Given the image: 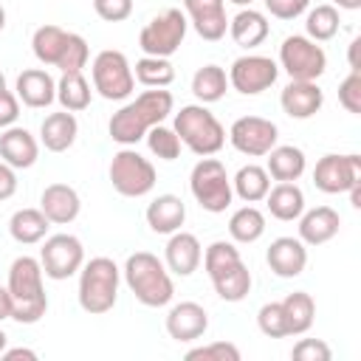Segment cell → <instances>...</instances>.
I'll use <instances>...</instances> for the list:
<instances>
[{
	"mask_svg": "<svg viewBox=\"0 0 361 361\" xmlns=\"http://www.w3.org/2000/svg\"><path fill=\"white\" fill-rule=\"evenodd\" d=\"M279 68L299 82H316L327 71V54L305 34H290L279 45Z\"/></svg>",
	"mask_w": 361,
	"mask_h": 361,
	"instance_id": "8fae6325",
	"label": "cell"
},
{
	"mask_svg": "<svg viewBox=\"0 0 361 361\" xmlns=\"http://www.w3.org/2000/svg\"><path fill=\"white\" fill-rule=\"evenodd\" d=\"M121 276L130 288V293L144 305V307H164L175 296V282L164 259H158L149 251H135L127 257Z\"/></svg>",
	"mask_w": 361,
	"mask_h": 361,
	"instance_id": "3957f363",
	"label": "cell"
},
{
	"mask_svg": "<svg viewBox=\"0 0 361 361\" xmlns=\"http://www.w3.org/2000/svg\"><path fill=\"white\" fill-rule=\"evenodd\" d=\"M257 327L262 336L268 338H285L288 336V324H285V313L279 302H265L257 310Z\"/></svg>",
	"mask_w": 361,
	"mask_h": 361,
	"instance_id": "60d3db41",
	"label": "cell"
},
{
	"mask_svg": "<svg viewBox=\"0 0 361 361\" xmlns=\"http://www.w3.org/2000/svg\"><path fill=\"white\" fill-rule=\"evenodd\" d=\"M90 76H93V90L107 99V102H124L130 99V93L135 90V76H133V65L130 59L116 51V48H104L93 56L90 65Z\"/></svg>",
	"mask_w": 361,
	"mask_h": 361,
	"instance_id": "9c48e42d",
	"label": "cell"
},
{
	"mask_svg": "<svg viewBox=\"0 0 361 361\" xmlns=\"http://www.w3.org/2000/svg\"><path fill=\"white\" fill-rule=\"evenodd\" d=\"M265 3V11L276 20H296L302 17L307 8H310V0H262Z\"/></svg>",
	"mask_w": 361,
	"mask_h": 361,
	"instance_id": "bcb514c9",
	"label": "cell"
},
{
	"mask_svg": "<svg viewBox=\"0 0 361 361\" xmlns=\"http://www.w3.org/2000/svg\"><path fill=\"white\" fill-rule=\"evenodd\" d=\"M118 285H121V268L110 257H93L82 262L79 268V307L90 316H102L113 310L118 299Z\"/></svg>",
	"mask_w": 361,
	"mask_h": 361,
	"instance_id": "5b68a950",
	"label": "cell"
},
{
	"mask_svg": "<svg viewBox=\"0 0 361 361\" xmlns=\"http://www.w3.org/2000/svg\"><path fill=\"white\" fill-rule=\"evenodd\" d=\"M0 90H6V76H3V71H0Z\"/></svg>",
	"mask_w": 361,
	"mask_h": 361,
	"instance_id": "680465c9",
	"label": "cell"
},
{
	"mask_svg": "<svg viewBox=\"0 0 361 361\" xmlns=\"http://www.w3.org/2000/svg\"><path fill=\"white\" fill-rule=\"evenodd\" d=\"M358 48H361V37H355L350 42V51H347V62H350V71H361V62H358Z\"/></svg>",
	"mask_w": 361,
	"mask_h": 361,
	"instance_id": "816d5d0a",
	"label": "cell"
},
{
	"mask_svg": "<svg viewBox=\"0 0 361 361\" xmlns=\"http://www.w3.org/2000/svg\"><path fill=\"white\" fill-rule=\"evenodd\" d=\"M183 14L206 42H217L228 34L226 0H183Z\"/></svg>",
	"mask_w": 361,
	"mask_h": 361,
	"instance_id": "2e32d148",
	"label": "cell"
},
{
	"mask_svg": "<svg viewBox=\"0 0 361 361\" xmlns=\"http://www.w3.org/2000/svg\"><path fill=\"white\" fill-rule=\"evenodd\" d=\"M189 192L203 212H212V214L226 212L234 200V189H231L226 164L212 155L200 158L189 172Z\"/></svg>",
	"mask_w": 361,
	"mask_h": 361,
	"instance_id": "52a82bcc",
	"label": "cell"
},
{
	"mask_svg": "<svg viewBox=\"0 0 361 361\" xmlns=\"http://www.w3.org/2000/svg\"><path fill=\"white\" fill-rule=\"evenodd\" d=\"M79 135V121L73 113L59 110V113H48L39 124V144L48 152H68L73 147Z\"/></svg>",
	"mask_w": 361,
	"mask_h": 361,
	"instance_id": "d4e9b609",
	"label": "cell"
},
{
	"mask_svg": "<svg viewBox=\"0 0 361 361\" xmlns=\"http://www.w3.org/2000/svg\"><path fill=\"white\" fill-rule=\"evenodd\" d=\"M172 130L178 133L180 144L186 149H192L197 158L206 155H217L226 144V127L217 121V116L206 107V104H183L175 113V124Z\"/></svg>",
	"mask_w": 361,
	"mask_h": 361,
	"instance_id": "8992f818",
	"label": "cell"
},
{
	"mask_svg": "<svg viewBox=\"0 0 361 361\" xmlns=\"http://www.w3.org/2000/svg\"><path fill=\"white\" fill-rule=\"evenodd\" d=\"M231 189L243 203H259V200H265V195L271 189V175L259 164H245L231 178Z\"/></svg>",
	"mask_w": 361,
	"mask_h": 361,
	"instance_id": "1f68e13d",
	"label": "cell"
},
{
	"mask_svg": "<svg viewBox=\"0 0 361 361\" xmlns=\"http://www.w3.org/2000/svg\"><path fill=\"white\" fill-rule=\"evenodd\" d=\"M265 206H268L271 217H276L282 223H293L305 212V192L296 186V180L293 183H276L268 189Z\"/></svg>",
	"mask_w": 361,
	"mask_h": 361,
	"instance_id": "f1b7e54d",
	"label": "cell"
},
{
	"mask_svg": "<svg viewBox=\"0 0 361 361\" xmlns=\"http://www.w3.org/2000/svg\"><path fill=\"white\" fill-rule=\"evenodd\" d=\"M90 99H93V90H90V82L82 73H62L59 76V82H56V102L62 104V110L82 113V110L90 107Z\"/></svg>",
	"mask_w": 361,
	"mask_h": 361,
	"instance_id": "e575fe53",
	"label": "cell"
},
{
	"mask_svg": "<svg viewBox=\"0 0 361 361\" xmlns=\"http://www.w3.org/2000/svg\"><path fill=\"white\" fill-rule=\"evenodd\" d=\"M276 76H279V65L262 54L237 56L228 68V85L243 96H257L268 90L276 82Z\"/></svg>",
	"mask_w": 361,
	"mask_h": 361,
	"instance_id": "9a60e30c",
	"label": "cell"
},
{
	"mask_svg": "<svg viewBox=\"0 0 361 361\" xmlns=\"http://www.w3.org/2000/svg\"><path fill=\"white\" fill-rule=\"evenodd\" d=\"M51 220L42 214V209H17L8 220V234L20 245H37L48 237Z\"/></svg>",
	"mask_w": 361,
	"mask_h": 361,
	"instance_id": "f546056e",
	"label": "cell"
},
{
	"mask_svg": "<svg viewBox=\"0 0 361 361\" xmlns=\"http://www.w3.org/2000/svg\"><path fill=\"white\" fill-rule=\"evenodd\" d=\"M279 104L285 110V116L290 118H313L322 104H324V90L316 85V82H299V79H290L282 93H279Z\"/></svg>",
	"mask_w": 361,
	"mask_h": 361,
	"instance_id": "44dd1931",
	"label": "cell"
},
{
	"mask_svg": "<svg viewBox=\"0 0 361 361\" xmlns=\"http://www.w3.org/2000/svg\"><path fill=\"white\" fill-rule=\"evenodd\" d=\"M17 118H20V99H17V93H11L6 87V90H0V130L17 124Z\"/></svg>",
	"mask_w": 361,
	"mask_h": 361,
	"instance_id": "7dc6e473",
	"label": "cell"
},
{
	"mask_svg": "<svg viewBox=\"0 0 361 361\" xmlns=\"http://www.w3.org/2000/svg\"><path fill=\"white\" fill-rule=\"evenodd\" d=\"M133 76L144 87H169L175 82V68L166 56H141L133 68Z\"/></svg>",
	"mask_w": 361,
	"mask_h": 361,
	"instance_id": "74e56055",
	"label": "cell"
},
{
	"mask_svg": "<svg viewBox=\"0 0 361 361\" xmlns=\"http://www.w3.org/2000/svg\"><path fill=\"white\" fill-rule=\"evenodd\" d=\"M110 183L121 197H144L155 189L158 172L149 158H144L135 147H121L107 166Z\"/></svg>",
	"mask_w": 361,
	"mask_h": 361,
	"instance_id": "ba28073f",
	"label": "cell"
},
{
	"mask_svg": "<svg viewBox=\"0 0 361 361\" xmlns=\"http://www.w3.org/2000/svg\"><path fill=\"white\" fill-rule=\"evenodd\" d=\"M265 234V214L257 206H240L231 217H228V237L231 243L240 245H251Z\"/></svg>",
	"mask_w": 361,
	"mask_h": 361,
	"instance_id": "d6a6232c",
	"label": "cell"
},
{
	"mask_svg": "<svg viewBox=\"0 0 361 361\" xmlns=\"http://www.w3.org/2000/svg\"><path fill=\"white\" fill-rule=\"evenodd\" d=\"M93 11L104 23H124L133 14V0H93Z\"/></svg>",
	"mask_w": 361,
	"mask_h": 361,
	"instance_id": "f6af8a7d",
	"label": "cell"
},
{
	"mask_svg": "<svg viewBox=\"0 0 361 361\" xmlns=\"http://www.w3.org/2000/svg\"><path fill=\"white\" fill-rule=\"evenodd\" d=\"M206 330H209V313H206L203 305H197V302H178V305L169 307V313H166V333L178 344L197 341Z\"/></svg>",
	"mask_w": 361,
	"mask_h": 361,
	"instance_id": "ac0fdd59",
	"label": "cell"
},
{
	"mask_svg": "<svg viewBox=\"0 0 361 361\" xmlns=\"http://www.w3.org/2000/svg\"><path fill=\"white\" fill-rule=\"evenodd\" d=\"M338 25H341V17H338V8L330 6V3H322L316 8H307V17H305V37H310L313 42H327L338 34Z\"/></svg>",
	"mask_w": 361,
	"mask_h": 361,
	"instance_id": "8d00e7d4",
	"label": "cell"
},
{
	"mask_svg": "<svg viewBox=\"0 0 361 361\" xmlns=\"http://www.w3.org/2000/svg\"><path fill=\"white\" fill-rule=\"evenodd\" d=\"M282 313H285V324H288V336H302L313 327L316 319V302L307 290H293L288 293L282 302Z\"/></svg>",
	"mask_w": 361,
	"mask_h": 361,
	"instance_id": "4dcf8cb0",
	"label": "cell"
},
{
	"mask_svg": "<svg viewBox=\"0 0 361 361\" xmlns=\"http://www.w3.org/2000/svg\"><path fill=\"white\" fill-rule=\"evenodd\" d=\"M42 265L37 257H17L8 268V293L14 302L11 319L20 324H37L48 310V293L42 285Z\"/></svg>",
	"mask_w": 361,
	"mask_h": 361,
	"instance_id": "7a4b0ae2",
	"label": "cell"
},
{
	"mask_svg": "<svg viewBox=\"0 0 361 361\" xmlns=\"http://www.w3.org/2000/svg\"><path fill=\"white\" fill-rule=\"evenodd\" d=\"M85 262V245L79 237L73 234H51L42 240V248H39V265H42V274L48 279H71L73 274H79Z\"/></svg>",
	"mask_w": 361,
	"mask_h": 361,
	"instance_id": "7c38bea8",
	"label": "cell"
},
{
	"mask_svg": "<svg viewBox=\"0 0 361 361\" xmlns=\"http://www.w3.org/2000/svg\"><path fill=\"white\" fill-rule=\"evenodd\" d=\"M200 259H203V245L192 231L178 228L169 234V243L164 248V265L169 268V274L192 276L200 268Z\"/></svg>",
	"mask_w": 361,
	"mask_h": 361,
	"instance_id": "e0dca14e",
	"label": "cell"
},
{
	"mask_svg": "<svg viewBox=\"0 0 361 361\" xmlns=\"http://www.w3.org/2000/svg\"><path fill=\"white\" fill-rule=\"evenodd\" d=\"M341 228V214L333 206H316L299 214V240L305 245H324Z\"/></svg>",
	"mask_w": 361,
	"mask_h": 361,
	"instance_id": "cb8c5ba5",
	"label": "cell"
},
{
	"mask_svg": "<svg viewBox=\"0 0 361 361\" xmlns=\"http://www.w3.org/2000/svg\"><path fill=\"white\" fill-rule=\"evenodd\" d=\"M307 169V158L299 147L293 144H276L271 152H268V164H265V172L276 180V183H293L305 175Z\"/></svg>",
	"mask_w": 361,
	"mask_h": 361,
	"instance_id": "83f0119b",
	"label": "cell"
},
{
	"mask_svg": "<svg viewBox=\"0 0 361 361\" xmlns=\"http://www.w3.org/2000/svg\"><path fill=\"white\" fill-rule=\"evenodd\" d=\"M279 138V127L271 118L262 116H240L231 127H228V141L237 152L248 155V158H262L276 147Z\"/></svg>",
	"mask_w": 361,
	"mask_h": 361,
	"instance_id": "4fadbf2b",
	"label": "cell"
},
{
	"mask_svg": "<svg viewBox=\"0 0 361 361\" xmlns=\"http://www.w3.org/2000/svg\"><path fill=\"white\" fill-rule=\"evenodd\" d=\"M265 262L279 279H293L307 268V245L299 237H276L265 251Z\"/></svg>",
	"mask_w": 361,
	"mask_h": 361,
	"instance_id": "d6986e66",
	"label": "cell"
},
{
	"mask_svg": "<svg viewBox=\"0 0 361 361\" xmlns=\"http://www.w3.org/2000/svg\"><path fill=\"white\" fill-rule=\"evenodd\" d=\"M3 28H6V8L0 6V31H3Z\"/></svg>",
	"mask_w": 361,
	"mask_h": 361,
	"instance_id": "6f0895ef",
	"label": "cell"
},
{
	"mask_svg": "<svg viewBox=\"0 0 361 361\" xmlns=\"http://www.w3.org/2000/svg\"><path fill=\"white\" fill-rule=\"evenodd\" d=\"M330 6H336V8H344V11H355V8H361V0H333Z\"/></svg>",
	"mask_w": 361,
	"mask_h": 361,
	"instance_id": "db71d44e",
	"label": "cell"
},
{
	"mask_svg": "<svg viewBox=\"0 0 361 361\" xmlns=\"http://www.w3.org/2000/svg\"><path fill=\"white\" fill-rule=\"evenodd\" d=\"M228 90V73L220 65H203L192 76V93L200 104H214Z\"/></svg>",
	"mask_w": 361,
	"mask_h": 361,
	"instance_id": "836d02e7",
	"label": "cell"
},
{
	"mask_svg": "<svg viewBox=\"0 0 361 361\" xmlns=\"http://www.w3.org/2000/svg\"><path fill=\"white\" fill-rule=\"evenodd\" d=\"M186 358L189 361H240V347L234 341H212L203 347H192Z\"/></svg>",
	"mask_w": 361,
	"mask_h": 361,
	"instance_id": "b9f144b4",
	"label": "cell"
},
{
	"mask_svg": "<svg viewBox=\"0 0 361 361\" xmlns=\"http://www.w3.org/2000/svg\"><path fill=\"white\" fill-rule=\"evenodd\" d=\"M17 99L31 110H45L56 102V79L45 68H25L14 82Z\"/></svg>",
	"mask_w": 361,
	"mask_h": 361,
	"instance_id": "ffe728a7",
	"label": "cell"
},
{
	"mask_svg": "<svg viewBox=\"0 0 361 361\" xmlns=\"http://www.w3.org/2000/svg\"><path fill=\"white\" fill-rule=\"evenodd\" d=\"M14 192H17V169L0 161V200L14 197Z\"/></svg>",
	"mask_w": 361,
	"mask_h": 361,
	"instance_id": "c3c4849f",
	"label": "cell"
},
{
	"mask_svg": "<svg viewBox=\"0 0 361 361\" xmlns=\"http://www.w3.org/2000/svg\"><path fill=\"white\" fill-rule=\"evenodd\" d=\"M243 257H240V248H237V243H231V240H214L206 251H203V268H206V274H209V279L212 276H217V274H223V271H228L231 265H237Z\"/></svg>",
	"mask_w": 361,
	"mask_h": 361,
	"instance_id": "f35d334b",
	"label": "cell"
},
{
	"mask_svg": "<svg viewBox=\"0 0 361 361\" xmlns=\"http://www.w3.org/2000/svg\"><path fill=\"white\" fill-rule=\"evenodd\" d=\"M11 310H14V302H11V293L6 285H0V324L6 319H11Z\"/></svg>",
	"mask_w": 361,
	"mask_h": 361,
	"instance_id": "f907efd6",
	"label": "cell"
},
{
	"mask_svg": "<svg viewBox=\"0 0 361 361\" xmlns=\"http://www.w3.org/2000/svg\"><path fill=\"white\" fill-rule=\"evenodd\" d=\"M6 344H8V336H6V330H3V327H0V353H3V350H6Z\"/></svg>",
	"mask_w": 361,
	"mask_h": 361,
	"instance_id": "9f6ffc18",
	"label": "cell"
},
{
	"mask_svg": "<svg viewBox=\"0 0 361 361\" xmlns=\"http://www.w3.org/2000/svg\"><path fill=\"white\" fill-rule=\"evenodd\" d=\"M189 31V20L180 8H166L161 14H155L138 34V48L144 51V56H172Z\"/></svg>",
	"mask_w": 361,
	"mask_h": 361,
	"instance_id": "30bf717a",
	"label": "cell"
},
{
	"mask_svg": "<svg viewBox=\"0 0 361 361\" xmlns=\"http://www.w3.org/2000/svg\"><path fill=\"white\" fill-rule=\"evenodd\" d=\"M228 3H234V6H240V8H248V6H254L257 0H228Z\"/></svg>",
	"mask_w": 361,
	"mask_h": 361,
	"instance_id": "11a10c76",
	"label": "cell"
},
{
	"mask_svg": "<svg viewBox=\"0 0 361 361\" xmlns=\"http://www.w3.org/2000/svg\"><path fill=\"white\" fill-rule=\"evenodd\" d=\"M338 104L353 113V116H361V71H350L341 85H338Z\"/></svg>",
	"mask_w": 361,
	"mask_h": 361,
	"instance_id": "7bdbcfd3",
	"label": "cell"
},
{
	"mask_svg": "<svg viewBox=\"0 0 361 361\" xmlns=\"http://www.w3.org/2000/svg\"><path fill=\"white\" fill-rule=\"evenodd\" d=\"M39 158V141L25 127H6L0 133V161H6L14 169H28Z\"/></svg>",
	"mask_w": 361,
	"mask_h": 361,
	"instance_id": "603a6c76",
	"label": "cell"
},
{
	"mask_svg": "<svg viewBox=\"0 0 361 361\" xmlns=\"http://www.w3.org/2000/svg\"><path fill=\"white\" fill-rule=\"evenodd\" d=\"M175 99L166 87H147L138 93L133 102H127L121 110H116L107 121V133L116 144L121 147H135L149 127L164 124L166 116L172 113Z\"/></svg>",
	"mask_w": 361,
	"mask_h": 361,
	"instance_id": "6da1fadb",
	"label": "cell"
},
{
	"mask_svg": "<svg viewBox=\"0 0 361 361\" xmlns=\"http://www.w3.org/2000/svg\"><path fill=\"white\" fill-rule=\"evenodd\" d=\"M361 180V155L347 152H327L316 161L313 169V186L324 195H347V189Z\"/></svg>",
	"mask_w": 361,
	"mask_h": 361,
	"instance_id": "5bb4252c",
	"label": "cell"
},
{
	"mask_svg": "<svg viewBox=\"0 0 361 361\" xmlns=\"http://www.w3.org/2000/svg\"><path fill=\"white\" fill-rule=\"evenodd\" d=\"M144 217H147V226L155 234H172L186 223V203L178 195L166 192V195H158V197L149 200Z\"/></svg>",
	"mask_w": 361,
	"mask_h": 361,
	"instance_id": "4316f807",
	"label": "cell"
},
{
	"mask_svg": "<svg viewBox=\"0 0 361 361\" xmlns=\"http://www.w3.org/2000/svg\"><path fill=\"white\" fill-rule=\"evenodd\" d=\"M347 195H350V206H353V209H361V180H355V183L347 189Z\"/></svg>",
	"mask_w": 361,
	"mask_h": 361,
	"instance_id": "f5cc1de1",
	"label": "cell"
},
{
	"mask_svg": "<svg viewBox=\"0 0 361 361\" xmlns=\"http://www.w3.org/2000/svg\"><path fill=\"white\" fill-rule=\"evenodd\" d=\"M39 209H42V214H45L54 226H68V223H73V220L79 217V212H82V197H79V192H76L73 186H68V183H51V186H45L42 195H39Z\"/></svg>",
	"mask_w": 361,
	"mask_h": 361,
	"instance_id": "7402d4cb",
	"label": "cell"
},
{
	"mask_svg": "<svg viewBox=\"0 0 361 361\" xmlns=\"http://www.w3.org/2000/svg\"><path fill=\"white\" fill-rule=\"evenodd\" d=\"M228 34H231V39L240 45V48H245V51H251V48H257V45H262L265 39H268V34H271V23H268V17L262 14V11H257V8H240L231 20H228Z\"/></svg>",
	"mask_w": 361,
	"mask_h": 361,
	"instance_id": "484cf974",
	"label": "cell"
},
{
	"mask_svg": "<svg viewBox=\"0 0 361 361\" xmlns=\"http://www.w3.org/2000/svg\"><path fill=\"white\" fill-rule=\"evenodd\" d=\"M31 51L37 62L45 68H59L62 73H82L90 59L87 39L59 25H39L31 37Z\"/></svg>",
	"mask_w": 361,
	"mask_h": 361,
	"instance_id": "277c9868",
	"label": "cell"
},
{
	"mask_svg": "<svg viewBox=\"0 0 361 361\" xmlns=\"http://www.w3.org/2000/svg\"><path fill=\"white\" fill-rule=\"evenodd\" d=\"M0 358H3V361H17V358H25V361H37L39 355H37L34 350H28V347H11V350H3V353H0Z\"/></svg>",
	"mask_w": 361,
	"mask_h": 361,
	"instance_id": "681fc988",
	"label": "cell"
},
{
	"mask_svg": "<svg viewBox=\"0 0 361 361\" xmlns=\"http://www.w3.org/2000/svg\"><path fill=\"white\" fill-rule=\"evenodd\" d=\"M290 358H296V361H330L333 350L322 338H299L290 350Z\"/></svg>",
	"mask_w": 361,
	"mask_h": 361,
	"instance_id": "ee69618b",
	"label": "cell"
},
{
	"mask_svg": "<svg viewBox=\"0 0 361 361\" xmlns=\"http://www.w3.org/2000/svg\"><path fill=\"white\" fill-rule=\"evenodd\" d=\"M147 147H149V152L155 155V158H161V161H175L178 155H180V138H178V133L172 130V127H166V124H155V127H149L147 130Z\"/></svg>",
	"mask_w": 361,
	"mask_h": 361,
	"instance_id": "ab89813d",
	"label": "cell"
},
{
	"mask_svg": "<svg viewBox=\"0 0 361 361\" xmlns=\"http://www.w3.org/2000/svg\"><path fill=\"white\" fill-rule=\"evenodd\" d=\"M251 271H248V265L240 259L237 265H231L228 271H223V274H217V276H212V285H214V293L223 299V302H243L245 296H248V290H251Z\"/></svg>",
	"mask_w": 361,
	"mask_h": 361,
	"instance_id": "d590c367",
	"label": "cell"
}]
</instances>
